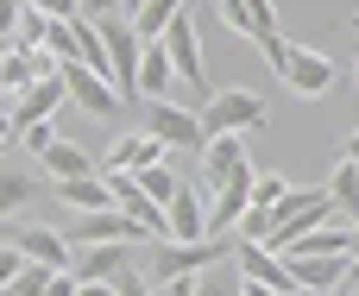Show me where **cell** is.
Masks as SVG:
<instances>
[{
	"label": "cell",
	"mask_w": 359,
	"mask_h": 296,
	"mask_svg": "<svg viewBox=\"0 0 359 296\" xmlns=\"http://www.w3.org/2000/svg\"><path fill=\"white\" fill-rule=\"evenodd\" d=\"M278 82H284L290 95L322 101V95L334 88V57H328V51H316V44H290V51H284V63H278Z\"/></svg>",
	"instance_id": "52a82bcc"
},
{
	"label": "cell",
	"mask_w": 359,
	"mask_h": 296,
	"mask_svg": "<svg viewBox=\"0 0 359 296\" xmlns=\"http://www.w3.org/2000/svg\"><path fill=\"white\" fill-rule=\"evenodd\" d=\"M347 253H353V240H347V227H334V221L284 246V259H347Z\"/></svg>",
	"instance_id": "ffe728a7"
},
{
	"label": "cell",
	"mask_w": 359,
	"mask_h": 296,
	"mask_svg": "<svg viewBox=\"0 0 359 296\" xmlns=\"http://www.w3.org/2000/svg\"><path fill=\"white\" fill-rule=\"evenodd\" d=\"M145 133H151L164 152H202V145H208L196 107H183V101H145Z\"/></svg>",
	"instance_id": "ba28073f"
},
{
	"label": "cell",
	"mask_w": 359,
	"mask_h": 296,
	"mask_svg": "<svg viewBox=\"0 0 359 296\" xmlns=\"http://www.w3.org/2000/svg\"><path fill=\"white\" fill-rule=\"evenodd\" d=\"M145 246H151V240H145ZM133 253H139V246H88V253H76L69 271H76V284H114V278L133 265Z\"/></svg>",
	"instance_id": "e0dca14e"
},
{
	"label": "cell",
	"mask_w": 359,
	"mask_h": 296,
	"mask_svg": "<svg viewBox=\"0 0 359 296\" xmlns=\"http://www.w3.org/2000/svg\"><path fill=\"white\" fill-rule=\"evenodd\" d=\"M208 234V202H202V189H189V183H177V196L164 202V240H202Z\"/></svg>",
	"instance_id": "7c38bea8"
},
{
	"label": "cell",
	"mask_w": 359,
	"mask_h": 296,
	"mask_svg": "<svg viewBox=\"0 0 359 296\" xmlns=\"http://www.w3.org/2000/svg\"><path fill=\"white\" fill-rule=\"evenodd\" d=\"M44 290H50V265H32V259H25L6 296H44Z\"/></svg>",
	"instance_id": "4316f807"
},
{
	"label": "cell",
	"mask_w": 359,
	"mask_h": 296,
	"mask_svg": "<svg viewBox=\"0 0 359 296\" xmlns=\"http://www.w3.org/2000/svg\"><path fill=\"white\" fill-rule=\"evenodd\" d=\"M347 25H353V32H359V6H353V13H347Z\"/></svg>",
	"instance_id": "60d3db41"
},
{
	"label": "cell",
	"mask_w": 359,
	"mask_h": 296,
	"mask_svg": "<svg viewBox=\"0 0 359 296\" xmlns=\"http://www.w3.org/2000/svg\"><path fill=\"white\" fill-rule=\"evenodd\" d=\"M50 76H57V57H50V51H13V44L0 51V101H6V107H13L32 82H50Z\"/></svg>",
	"instance_id": "30bf717a"
},
{
	"label": "cell",
	"mask_w": 359,
	"mask_h": 296,
	"mask_svg": "<svg viewBox=\"0 0 359 296\" xmlns=\"http://www.w3.org/2000/svg\"><path fill=\"white\" fill-rule=\"evenodd\" d=\"M196 158H202V189H221V183H227L233 170H246V164H252V158H246V145H240L233 133L208 139V145H202Z\"/></svg>",
	"instance_id": "2e32d148"
},
{
	"label": "cell",
	"mask_w": 359,
	"mask_h": 296,
	"mask_svg": "<svg viewBox=\"0 0 359 296\" xmlns=\"http://www.w3.org/2000/svg\"><path fill=\"white\" fill-rule=\"evenodd\" d=\"M170 88H177V69H170L164 44L151 38V44L139 51V76H133V95H139V101H170Z\"/></svg>",
	"instance_id": "5bb4252c"
},
{
	"label": "cell",
	"mask_w": 359,
	"mask_h": 296,
	"mask_svg": "<svg viewBox=\"0 0 359 296\" xmlns=\"http://www.w3.org/2000/svg\"><path fill=\"white\" fill-rule=\"evenodd\" d=\"M25 6H38L50 25H57V19H82V13H76V0H25Z\"/></svg>",
	"instance_id": "4dcf8cb0"
},
{
	"label": "cell",
	"mask_w": 359,
	"mask_h": 296,
	"mask_svg": "<svg viewBox=\"0 0 359 296\" xmlns=\"http://www.w3.org/2000/svg\"><path fill=\"white\" fill-rule=\"evenodd\" d=\"M38 164L50 170V183H69V177H95V158H88L76 139H50V145L38 152Z\"/></svg>",
	"instance_id": "d6986e66"
},
{
	"label": "cell",
	"mask_w": 359,
	"mask_h": 296,
	"mask_svg": "<svg viewBox=\"0 0 359 296\" xmlns=\"http://www.w3.org/2000/svg\"><path fill=\"white\" fill-rule=\"evenodd\" d=\"M114 296H151V284L139 278V265H126V271L114 278Z\"/></svg>",
	"instance_id": "f546056e"
},
{
	"label": "cell",
	"mask_w": 359,
	"mask_h": 296,
	"mask_svg": "<svg viewBox=\"0 0 359 296\" xmlns=\"http://www.w3.org/2000/svg\"><path fill=\"white\" fill-rule=\"evenodd\" d=\"M233 271L246 278V284H265V290L290 296V265H284V253H271L265 240H233Z\"/></svg>",
	"instance_id": "9c48e42d"
},
{
	"label": "cell",
	"mask_w": 359,
	"mask_h": 296,
	"mask_svg": "<svg viewBox=\"0 0 359 296\" xmlns=\"http://www.w3.org/2000/svg\"><path fill=\"white\" fill-rule=\"evenodd\" d=\"M13 246H19V259H32V265H50V271H69V265H76V253H69V240H63L57 227L13 221Z\"/></svg>",
	"instance_id": "8fae6325"
},
{
	"label": "cell",
	"mask_w": 359,
	"mask_h": 296,
	"mask_svg": "<svg viewBox=\"0 0 359 296\" xmlns=\"http://www.w3.org/2000/svg\"><path fill=\"white\" fill-rule=\"evenodd\" d=\"M57 202L76 215H95V208H114V189H107V177H69V183H57Z\"/></svg>",
	"instance_id": "44dd1931"
},
{
	"label": "cell",
	"mask_w": 359,
	"mask_h": 296,
	"mask_svg": "<svg viewBox=\"0 0 359 296\" xmlns=\"http://www.w3.org/2000/svg\"><path fill=\"white\" fill-rule=\"evenodd\" d=\"M50 139H57V126H50V120H38V126H25V133H13V145H19V152H32V158H38V152L50 145Z\"/></svg>",
	"instance_id": "83f0119b"
},
{
	"label": "cell",
	"mask_w": 359,
	"mask_h": 296,
	"mask_svg": "<svg viewBox=\"0 0 359 296\" xmlns=\"http://www.w3.org/2000/svg\"><path fill=\"white\" fill-rule=\"evenodd\" d=\"M19 13H25V0H0V44L13 38V25H19Z\"/></svg>",
	"instance_id": "d6a6232c"
},
{
	"label": "cell",
	"mask_w": 359,
	"mask_h": 296,
	"mask_svg": "<svg viewBox=\"0 0 359 296\" xmlns=\"http://www.w3.org/2000/svg\"><path fill=\"white\" fill-rule=\"evenodd\" d=\"M44 32H50V19H44V13H38V6H25V13H19V25H13V38H6V44H13V51H44Z\"/></svg>",
	"instance_id": "d4e9b609"
},
{
	"label": "cell",
	"mask_w": 359,
	"mask_h": 296,
	"mask_svg": "<svg viewBox=\"0 0 359 296\" xmlns=\"http://www.w3.org/2000/svg\"><path fill=\"white\" fill-rule=\"evenodd\" d=\"M240 296H278V290H265V284H246V278H240Z\"/></svg>",
	"instance_id": "74e56055"
},
{
	"label": "cell",
	"mask_w": 359,
	"mask_h": 296,
	"mask_svg": "<svg viewBox=\"0 0 359 296\" xmlns=\"http://www.w3.org/2000/svg\"><path fill=\"white\" fill-rule=\"evenodd\" d=\"M57 82H63V101L69 107H82L88 120H120V95H114V82L107 76H95V69H82V63H57Z\"/></svg>",
	"instance_id": "8992f818"
},
{
	"label": "cell",
	"mask_w": 359,
	"mask_h": 296,
	"mask_svg": "<svg viewBox=\"0 0 359 296\" xmlns=\"http://www.w3.org/2000/svg\"><path fill=\"white\" fill-rule=\"evenodd\" d=\"M76 13L82 19H107V13H120V0H76Z\"/></svg>",
	"instance_id": "836d02e7"
},
{
	"label": "cell",
	"mask_w": 359,
	"mask_h": 296,
	"mask_svg": "<svg viewBox=\"0 0 359 296\" xmlns=\"http://www.w3.org/2000/svg\"><path fill=\"white\" fill-rule=\"evenodd\" d=\"M57 107H63V82L50 76V82H32V88L6 107V120H13V133H25V126H38V120H57Z\"/></svg>",
	"instance_id": "9a60e30c"
},
{
	"label": "cell",
	"mask_w": 359,
	"mask_h": 296,
	"mask_svg": "<svg viewBox=\"0 0 359 296\" xmlns=\"http://www.w3.org/2000/svg\"><path fill=\"white\" fill-rule=\"evenodd\" d=\"M158 44H164V57H170L177 82H183V88H196V95L208 101L215 88H208V69H202V38H196V19H189V6H183V13L164 25V38H158ZM202 101H196V107H202Z\"/></svg>",
	"instance_id": "277c9868"
},
{
	"label": "cell",
	"mask_w": 359,
	"mask_h": 296,
	"mask_svg": "<svg viewBox=\"0 0 359 296\" xmlns=\"http://www.w3.org/2000/svg\"><path fill=\"white\" fill-rule=\"evenodd\" d=\"M177 13H183V0H145V6H139V13H133L126 25H133V32H139V38L151 44V38H164V25H170Z\"/></svg>",
	"instance_id": "cb8c5ba5"
},
{
	"label": "cell",
	"mask_w": 359,
	"mask_h": 296,
	"mask_svg": "<svg viewBox=\"0 0 359 296\" xmlns=\"http://www.w3.org/2000/svg\"><path fill=\"white\" fill-rule=\"evenodd\" d=\"M76 296H114V284H76Z\"/></svg>",
	"instance_id": "8d00e7d4"
},
{
	"label": "cell",
	"mask_w": 359,
	"mask_h": 296,
	"mask_svg": "<svg viewBox=\"0 0 359 296\" xmlns=\"http://www.w3.org/2000/svg\"><path fill=\"white\" fill-rule=\"evenodd\" d=\"M328 296H347V290H328Z\"/></svg>",
	"instance_id": "b9f144b4"
},
{
	"label": "cell",
	"mask_w": 359,
	"mask_h": 296,
	"mask_svg": "<svg viewBox=\"0 0 359 296\" xmlns=\"http://www.w3.org/2000/svg\"><path fill=\"white\" fill-rule=\"evenodd\" d=\"M341 158H347V164H359V133H347V145H341Z\"/></svg>",
	"instance_id": "d590c367"
},
{
	"label": "cell",
	"mask_w": 359,
	"mask_h": 296,
	"mask_svg": "<svg viewBox=\"0 0 359 296\" xmlns=\"http://www.w3.org/2000/svg\"><path fill=\"white\" fill-rule=\"evenodd\" d=\"M215 19H221V25H233L240 38H252V44H259V57H265L271 69L284 63L290 38L278 32V6H271V0H215Z\"/></svg>",
	"instance_id": "6da1fadb"
},
{
	"label": "cell",
	"mask_w": 359,
	"mask_h": 296,
	"mask_svg": "<svg viewBox=\"0 0 359 296\" xmlns=\"http://www.w3.org/2000/svg\"><path fill=\"white\" fill-rule=\"evenodd\" d=\"M347 240H353V253H359V215H353V227H347ZM353 253H347V259H353Z\"/></svg>",
	"instance_id": "ab89813d"
},
{
	"label": "cell",
	"mask_w": 359,
	"mask_h": 296,
	"mask_svg": "<svg viewBox=\"0 0 359 296\" xmlns=\"http://www.w3.org/2000/svg\"><path fill=\"white\" fill-rule=\"evenodd\" d=\"M322 189H328V202H334L341 215H359V164L341 158V164L328 170V183H322Z\"/></svg>",
	"instance_id": "603a6c76"
},
{
	"label": "cell",
	"mask_w": 359,
	"mask_h": 296,
	"mask_svg": "<svg viewBox=\"0 0 359 296\" xmlns=\"http://www.w3.org/2000/svg\"><path fill=\"white\" fill-rule=\"evenodd\" d=\"M151 164H170V152L139 126V133H120V139L107 145V164H101V170H126V177H139V170H151Z\"/></svg>",
	"instance_id": "4fadbf2b"
},
{
	"label": "cell",
	"mask_w": 359,
	"mask_h": 296,
	"mask_svg": "<svg viewBox=\"0 0 359 296\" xmlns=\"http://www.w3.org/2000/svg\"><path fill=\"white\" fill-rule=\"evenodd\" d=\"M19 265H25V259H19V246L6 240V246H0V296L13 290V278H19Z\"/></svg>",
	"instance_id": "f1b7e54d"
},
{
	"label": "cell",
	"mask_w": 359,
	"mask_h": 296,
	"mask_svg": "<svg viewBox=\"0 0 359 296\" xmlns=\"http://www.w3.org/2000/svg\"><path fill=\"white\" fill-rule=\"evenodd\" d=\"M38 196V177L32 170H13V164H0V221H19V208Z\"/></svg>",
	"instance_id": "7402d4cb"
},
{
	"label": "cell",
	"mask_w": 359,
	"mask_h": 296,
	"mask_svg": "<svg viewBox=\"0 0 359 296\" xmlns=\"http://www.w3.org/2000/svg\"><path fill=\"white\" fill-rule=\"evenodd\" d=\"M139 189H145V202H170L177 196V177H170V164H151V170H139Z\"/></svg>",
	"instance_id": "484cf974"
},
{
	"label": "cell",
	"mask_w": 359,
	"mask_h": 296,
	"mask_svg": "<svg viewBox=\"0 0 359 296\" xmlns=\"http://www.w3.org/2000/svg\"><path fill=\"white\" fill-rule=\"evenodd\" d=\"M334 221V202H328V189L316 183V189H290L284 202H278V215H271V234H265V246L271 253H284L290 240H303V234H316V227H328Z\"/></svg>",
	"instance_id": "7a4b0ae2"
},
{
	"label": "cell",
	"mask_w": 359,
	"mask_h": 296,
	"mask_svg": "<svg viewBox=\"0 0 359 296\" xmlns=\"http://www.w3.org/2000/svg\"><path fill=\"white\" fill-rule=\"evenodd\" d=\"M139 6H145V0H120V19H133V13H139Z\"/></svg>",
	"instance_id": "f35d334b"
},
{
	"label": "cell",
	"mask_w": 359,
	"mask_h": 296,
	"mask_svg": "<svg viewBox=\"0 0 359 296\" xmlns=\"http://www.w3.org/2000/svg\"><path fill=\"white\" fill-rule=\"evenodd\" d=\"M63 240H69V253H88V246H145L151 234L139 221H126L120 208H95V215H76Z\"/></svg>",
	"instance_id": "5b68a950"
},
{
	"label": "cell",
	"mask_w": 359,
	"mask_h": 296,
	"mask_svg": "<svg viewBox=\"0 0 359 296\" xmlns=\"http://www.w3.org/2000/svg\"><path fill=\"white\" fill-rule=\"evenodd\" d=\"M44 296H76V271H50V290Z\"/></svg>",
	"instance_id": "e575fe53"
},
{
	"label": "cell",
	"mask_w": 359,
	"mask_h": 296,
	"mask_svg": "<svg viewBox=\"0 0 359 296\" xmlns=\"http://www.w3.org/2000/svg\"><path fill=\"white\" fill-rule=\"evenodd\" d=\"M284 265H290V284L309 296L341 290V278H347V259H284Z\"/></svg>",
	"instance_id": "ac0fdd59"
},
{
	"label": "cell",
	"mask_w": 359,
	"mask_h": 296,
	"mask_svg": "<svg viewBox=\"0 0 359 296\" xmlns=\"http://www.w3.org/2000/svg\"><path fill=\"white\" fill-rule=\"evenodd\" d=\"M202 278V271H196ZM196 278H164V284H151V296H196Z\"/></svg>",
	"instance_id": "1f68e13d"
},
{
	"label": "cell",
	"mask_w": 359,
	"mask_h": 296,
	"mask_svg": "<svg viewBox=\"0 0 359 296\" xmlns=\"http://www.w3.org/2000/svg\"><path fill=\"white\" fill-rule=\"evenodd\" d=\"M0 51H6V44H0Z\"/></svg>",
	"instance_id": "7bdbcfd3"
},
{
	"label": "cell",
	"mask_w": 359,
	"mask_h": 296,
	"mask_svg": "<svg viewBox=\"0 0 359 296\" xmlns=\"http://www.w3.org/2000/svg\"><path fill=\"white\" fill-rule=\"evenodd\" d=\"M265 95H252V88H221V95H208L202 107H196V120H202V139H221V133H252V126H265Z\"/></svg>",
	"instance_id": "3957f363"
}]
</instances>
